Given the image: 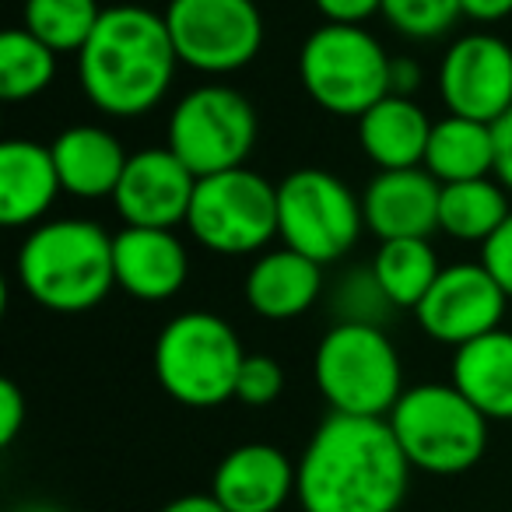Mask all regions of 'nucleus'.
Here are the masks:
<instances>
[{"label":"nucleus","instance_id":"obj_1","mask_svg":"<svg viewBox=\"0 0 512 512\" xmlns=\"http://www.w3.org/2000/svg\"><path fill=\"white\" fill-rule=\"evenodd\" d=\"M295 467L302 512H397L411 484V463L386 418L330 411Z\"/></svg>","mask_w":512,"mask_h":512},{"label":"nucleus","instance_id":"obj_2","mask_svg":"<svg viewBox=\"0 0 512 512\" xmlns=\"http://www.w3.org/2000/svg\"><path fill=\"white\" fill-rule=\"evenodd\" d=\"M179 71L165 15L141 4L102 11L92 39L78 53V85L85 99L113 120H137L158 109Z\"/></svg>","mask_w":512,"mask_h":512},{"label":"nucleus","instance_id":"obj_3","mask_svg":"<svg viewBox=\"0 0 512 512\" xmlns=\"http://www.w3.org/2000/svg\"><path fill=\"white\" fill-rule=\"evenodd\" d=\"M15 278L46 313H92L116 288L113 235L88 218L43 221L18 246Z\"/></svg>","mask_w":512,"mask_h":512},{"label":"nucleus","instance_id":"obj_4","mask_svg":"<svg viewBox=\"0 0 512 512\" xmlns=\"http://www.w3.org/2000/svg\"><path fill=\"white\" fill-rule=\"evenodd\" d=\"M249 351L242 348L235 327L218 313L190 309L158 330L151 365L155 379L176 404L218 407L235 400V379Z\"/></svg>","mask_w":512,"mask_h":512},{"label":"nucleus","instance_id":"obj_5","mask_svg":"<svg viewBox=\"0 0 512 512\" xmlns=\"http://www.w3.org/2000/svg\"><path fill=\"white\" fill-rule=\"evenodd\" d=\"M390 428L411 470L435 477L467 474L488 449L491 421L453 383L407 386L390 411Z\"/></svg>","mask_w":512,"mask_h":512},{"label":"nucleus","instance_id":"obj_6","mask_svg":"<svg viewBox=\"0 0 512 512\" xmlns=\"http://www.w3.org/2000/svg\"><path fill=\"white\" fill-rule=\"evenodd\" d=\"M313 376L330 411L355 418H390L407 390L393 337L362 323H334L320 337Z\"/></svg>","mask_w":512,"mask_h":512},{"label":"nucleus","instance_id":"obj_7","mask_svg":"<svg viewBox=\"0 0 512 512\" xmlns=\"http://www.w3.org/2000/svg\"><path fill=\"white\" fill-rule=\"evenodd\" d=\"M390 64L393 53L365 25L323 22L299 50V81L323 113L362 120L390 95Z\"/></svg>","mask_w":512,"mask_h":512},{"label":"nucleus","instance_id":"obj_8","mask_svg":"<svg viewBox=\"0 0 512 512\" xmlns=\"http://www.w3.org/2000/svg\"><path fill=\"white\" fill-rule=\"evenodd\" d=\"M260 120L239 88L207 81L172 106L165 127V148L197 179L242 169L256 148Z\"/></svg>","mask_w":512,"mask_h":512},{"label":"nucleus","instance_id":"obj_9","mask_svg":"<svg viewBox=\"0 0 512 512\" xmlns=\"http://www.w3.org/2000/svg\"><path fill=\"white\" fill-rule=\"evenodd\" d=\"M186 232L214 256H260L278 239V183L249 165L197 179Z\"/></svg>","mask_w":512,"mask_h":512},{"label":"nucleus","instance_id":"obj_10","mask_svg":"<svg viewBox=\"0 0 512 512\" xmlns=\"http://www.w3.org/2000/svg\"><path fill=\"white\" fill-rule=\"evenodd\" d=\"M365 232L362 193L327 169L288 172L278 183V239L281 246L316 264H337L358 246Z\"/></svg>","mask_w":512,"mask_h":512},{"label":"nucleus","instance_id":"obj_11","mask_svg":"<svg viewBox=\"0 0 512 512\" xmlns=\"http://www.w3.org/2000/svg\"><path fill=\"white\" fill-rule=\"evenodd\" d=\"M162 15L179 67L207 78H228L264 50L267 25L256 0H169Z\"/></svg>","mask_w":512,"mask_h":512},{"label":"nucleus","instance_id":"obj_12","mask_svg":"<svg viewBox=\"0 0 512 512\" xmlns=\"http://www.w3.org/2000/svg\"><path fill=\"white\" fill-rule=\"evenodd\" d=\"M435 88L446 113L498 123L512 109V46L495 32L453 39L435 67Z\"/></svg>","mask_w":512,"mask_h":512},{"label":"nucleus","instance_id":"obj_13","mask_svg":"<svg viewBox=\"0 0 512 512\" xmlns=\"http://www.w3.org/2000/svg\"><path fill=\"white\" fill-rule=\"evenodd\" d=\"M509 299L488 271L477 264H449L414 309L421 334L446 348H463L502 327Z\"/></svg>","mask_w":512,"mask_h":512},{"label":"nucleus","instance_id":"obj_14","mask_svg":"<svg viewBox=\"0 0 512 512\" xmlns=\"http://www.w3.org/2000/svg\"><path fill=\"white\" fill-rule=\"evenodd\" d=\"M197 176L169 148H141L127 158V169L113 193V207L130 228L186 225Z\"/></svg>","mask_w":512,"mask_h":512},{"label":"nucleus","instance_id":"obj_15","mask_svg":"<svg viewBox=\"0 0 512 512\" xmlns=\"http://www.w3.org/2000/svg\"><path fill=\"white\" fill-rule=\"evenodd\" d=\"M116 288L137 302H169L190 278V253L176 228H130L113 235Z\"/></svg>","mask_w":512,"mask_h":512},{"label":"nucleus","instance_id":"obj_16","mask_svg":"<svg viewBox=\"0 0 512 512\" xmlns=\"http://www.w3.org/2000/svg\"><path fill=\"white\" fill-rule=\"evenodd\" d=\"M299 467L271 442H242L221 456L211 495L228 512H281L295 498Z\"/></svg>","mask_w":512,"mask_h":512},{"label":"nucleus","instance_id":"obj_17","mask_svg":"<svg viewBox=\"0 0 512 512\" xmlns=\"http://www.w3.org/2000/svg\"><path fill=\"white\" fill-rule=\"evenodd\" d=\"M439 197L442 183L425 165L376 172L362 190L365 228L379 242L428 239L432 232H439Z\"/></svg>","mask_w":512,"mask_h":512},{"label":"nucleus","instance_id":"obj_18","mask_svg":"<svg viewBox=\"0 0 512 512\" xmlns=\"http://www.w3.org/2000/svg\"><path fill=\"white\" fill-rule=\"evenodd\" d=\"M323 292H327L323 264H316V260H309V256L295 253L288 246H274L253 256L246 281H242L246 306L260 320L274 323L306 316L323 299Z\"/></svg>","mask_w":512,"mask_h":512},{"label":"nucleus","instance_id":"obj_19","mask_svg":"<svg viewBox=\"0 0 512 512\" xmlns=\"http://www.w3.org/2000/svg\"><path fill=\"white\" fill-rule=\"evenodd\" d=\"M64 193L50 144L11 137L0 148V221L8 228H36L50 221L57 197Z\"/></svg>","mask_w":512,"mask_h":512},{"label":"nucleus","instance_id":"obj_20","mask_svg":"<svg viewBox=\"0 0 512 512\" xmlns=\"http://www.w3.org/2000/svg\"><path fill=\"white\" fill-rule=\"evenodd\" d=\"M53 162L64 193L78 200H106L116 193L127 169V151L120 137L99 123H74L50 141Z\"/></svg>","mask_w":512,"mask_h":512},{"label":"nucleus","instance_id":"obj_21","mask_svg":"<svg viewBox=\"0 0 512 512\" xmlns=\"http://www.w3.org/2000/svg\"><path fill=\"white\" fill-rule=\"evenodd\" d=\"M355 123H358V148L376 165V172L418 169L425 162L435 120L414 99L386 95V99H379Z\"/></svg>","mask_w":512,"mask_h":512},{"label":"nucleus","instance_id":"obj_22","mask_svg":"<svg viewBox=\"0 0 512 512\" xmlns=\"http://www.w3.org/2000/svg\"><path fill=\"white\" fill-rule=\"evenodd\" d=\"M449 383L488 421H512V330L498 327L456 348Z\"/></svg>","mask_w":512,"mask_h":512},{"label":"nucleus","instance_id":"obj_23","mask_svg":"<svg viewBox=\"0 0 512 512\" xmlns=\"http://www.w3.org/2000/svg\"><path fill=\"white\" fill-rule=\"evenodd\" d=\"M425 165L442 186L495 176V130L491 123L446 113L428 137Z\"/></svg>","mask_w":512,"mask_h":512},{"label":"nucleus","instance_id":"obj_24","mask_svg":"<svg viewBox=\"0 0 512 512\" xmlns=\"http://www.w3.org/2000/svg\"><path fill=\"white\" fill-rule=\"evenodd\" d=\"M512 214L509 193L495 176L470 179V183L442 186L439 197V232H446L456 242H474L484 246L491 235L502 228V221Z\"/></svg>","mask_w":512,"mask_h":512},{"label":"nucleus","instance_id":"obj_25","mask_svg":"<svg viewBox=\"0 0 512 512\" xmlns=\"http://www.w3.org/2000/svg\"><path fill=\"white\" fill-rule=\"evenodd\" d=\"M372 274L383 285V292L390 295V302L397 309H418V302L428 295V288L435 285L442 264L435 256L428 239H390L379 242L376 256H372Z\"/></svg>","mask_w":512,"mask_h":512},{"label":"nucleus","instance_id":"obj_26","mask_svg":"<svg viewBox=\"0 0 512 512\" xmlns=\"http://www.w3.org/2000/svg\"><path fill=\"white\" fill-rule=\"evenodd\" d=\"M57 57L32 32L8 29L0 36V95L4 102H29L43 95L57 78Z\"/></svg>","mask_w":512,"mask_h":512},{"label":"nucleus","instance_id":"obj_27","mask_svg":"<svg viewBox=\"0 0 512 512\" xmlns=\"http://www.w3.org/2000/svg\"><path fill=\"white\" fill-rule=\"evenodd\" d=\"M102 11L106 8H99V0H25L22 29L32 32L53 53L78 57L81 46L92 39Z\"/></svg>","mask_w":512,"mask_h":512},{"label":"nucleus","instance_id":"obj_28","mask_svg":"<svg viewBox=\"0 0 512 512\" xmlns=\"http://www.w3.org/2000/svg\"><path fill=\"white\" fill-rule=\"evenodd\" d=\"M393 313H397V306L383 292L372 267H351L330 288V316H334V323H362V327L386 330Z\"/></svg>","mask_w":512,"mask_h":512},{"label":"nucleus","instance_id":"obj_29","mask_svg":"<svg viewBox=\"0 0 512 512\" xmlns=\"http://www.w3.org/2000/svg\"><path fill=\"white\" fill-rule=\"evenodd\" d=\"M383 18L404 39L435 43V39L449 36L463 11L460 0H383Z\"/></svg>","mask_w":512,"mask_h":512},{"label":"nucleus","instance_id":"obj_30","mask_svg":"<svg viewBox=\"0 0 512 512\" xmlns=\"http://www.w3.org/2000/svg\"><path fill=\"white\" fill-rule=\"evenodd\" d=\"M281 390H285V369L278 358L264 351L246 355L239 379H235V400L246 407H267L281 397Z\"/></svg>","mask_w":512,"mask_h":512},{"label":"nucleus","instance_id":"obj_31","mask_svg":"<svg viewBox=\"0 0 512 512\" xmlns=\"http://www.w3.org/2000/svg\"><path fill=\"white\" fill-rule=\"evenodd\" d=\"M481 267L495 278V285L505 292V299L512 302V214L481 246Z\"/></svg>","mask_w":512,"mask_h":512},{"label":"nucleus","instance_id":"obj_32","mask_svg":"<svg viewBox=\"0 0 512 512\" xmlns=\"http://www.w3.org/2000/svg\"><path fill=\"white\" fill-rule=\"evenodd\" d=\"M313 8L330 25H365L383 15V0H313Z\"/></svg>","mask_w":512,"mask_h":512},{"label":"nucleus","instance_id":"obj_33","mask_svg":"<svg viewBox=\"0 0 512 512\" xmlns=\"http://www.w3.org/2000/svg\"><path fill=\"white\" fill-rule=\"evenodd\" d=\"M25 397L22 390H18L15 379H4L0 383V446H11V442L18 439V432H22L25 425Z\"/></svg>","mask_w":512,"mask_h":512},{"label":"nucleus","instance_id":"obj_34","mask_svg":"<svg viewBox=\"0 0 512 512\" xmlns=\"http://www.w3.org/2000/svg\"><path fill=\"white\" fill-rule=\"evenodd\" d=\"M491 130H495V179L512 197V109L498 123H491Z\"/></svg>","mask_w":512,"mask_h":512},{"label":"nucleus","instance_id":"obj_35","mask_svg":"<svg viewBox=\"0 0 512 512\" xmlns=\"http://www.w3.org/2000/svg\"><path fill=\"white\" fill-rule=\"evenodd\" d=\"M425 85V67L414 57H393L390 64V95H404L414 99V92Z\"/></svg>","mask_w":512,"mask_h":512},{"label":"nucleus","instance_id":"obj_36","mask_svg":"<svg viewBox=\"0 0 512 512\" xmlns=\"http://www.w3.org/2000/svg\"><path fill=\"white\" fill-rule=\"evenodd\" d=\"M460 11L477 25H495L512 15V0H460Z\"/></svg>","mask_w":512,"mask_h":512},{"label":"nucleus","instance_id":"obj_37","mask_svg":"<svg viewBox=\"0 0 512 512\" xmlns=\"http://www.w3.org/2000/svg\"><path fill=\"white\" fill-rule=\"evenodd\" d=\"M158 512H228V509L207 491V495H179L169 505H162Z\"/></svg>","mask_w":512,"mask_h":512},{"label":"nucleus","instance_id":"obj_38","mask_svg":"<svg viewBox=\"0 0 512 512\" xmlns=\"http://www.w3.org/2000/svg\"><path fill=\"white\" fill-rule=\"evenodd\" d=\"M18 512H60V509H53V505H25V509H18Z\"/></svg>","mask_w":512,"mask_h":512}]
</instances>
